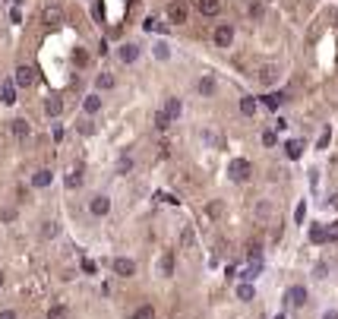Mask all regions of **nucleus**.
Instances as JSON below:
<instances>
[{"instance_id": "1", "label": "nucleus", "mask_w": 338, "mask_h": 319, "mask_svg": "<svg viewBox=\"0 0 338 319\" xmlns=\"http://www.w3.org/2000/svg\"><path fill=\"white\" fill-rule=\"evenodd\" d=\"M228 174H231V180L243 183V180H250V174H253V164H250L247 158H234V161L228 164Z\"/></svg>"}, {"instance_id": "2", "label": "nucleus", "mask_w": 338, "mask_h": 319, "mask_svg": "<svg viewBox=\"0 0 338 319\" xmlns=\"http://www.w3.org/2000/svg\"><path fill=\"white\" fill-rule=\"evenodd\" d=\"M165 16H168V22H174V26H183L186 16H190V10H186L183 0H171L168 10H165Z\"/></svg>"}, {"instance_id": "3", "label": "nucleus", "mask_w": 338, "mask_h": 319, "mask_svg": "<svg viewBox=\"0 0 338 319\" xmlns=\"http://www.w3.org/2000/svg\"><path fill=\"white\" fill-rule=\"evenodd\" d=\"M111 269H114V275H120V278H133L136 275V263H133V259H126V256L111 259Z\"/></svg>"}, {"instance_id": "4", "label": "nucleus", "mask_w": 338, "mask_h": 319, "mask_svg": "<svg viewBox=\"0 0 338 319\" xmlns=\"http://www.w3.org/2000/svg\"><path fill=\"white\" fill-rule=\"evenodd\" d=\"M63 16H66V10H63V7H57V4L44 7L41 13H38V19L44 22V26H57V22H63Z\"/></svg>"}, {"instance_id": "5", "label": "nucleus", "mask_w": 338, "mask_h": 319, "mask_svg": "<svg viewBox=\"0 0 338 319\" xmlns=\"http://www.w3.org/2000/svg\"><path fill=\"white\" fill-rule=\"evenodd\" d=\"M231 41H234V26H231V22H221L215 29V48H231Z\"/></svg>"}, {"instance_id": "6", "label": "nucleus", "mask_w": 338, "mask_h": 319, "mask_svg": "<svg viewBox=\"0 0 338 319\" xmlns=\"http://www.w3.org/2000/svg\"><path fill=\"white\" fill-rule=\"evenodd\" d=\"M29 133H32V126H29L26 117H16V120L10 123V136L13 139H29Z\"/></svg>"}, {"instance_id": "7", "label": "nucleus", "mask_w": 338, "mask_h": 319, "mask_svg": "<svg viewBox=\"0 0 338 319\" xmlns=\"http://www.w3.org/2000/svg\"><path fill=\"white\" fill-rule=\"evenodd\" d=\"M278 73H282V70H278L275 63H265V67H259V73H256V79H259L262 86H272V82H278Z\"/></svg>"}, {"instance_id": "8", "label": "nucleus", "mask_w": 338, "mask_h": 319, "mask_svg": "<svg viewBox=\"0 0 338 319\" xmlns=\"http://www.w3.org/2000/svg\"><path fill=\"white\" fill-rule=\"evenodd\" d=\"M117 57H120V63H136V60H139V44H130V41L120 44V48H117Z\"/></svg>"}, {"instance_id": "9", "label": "nucleus", "mask_w": 338, "mask_h": 319, "mask_svg": "<svg viewBox=\"0 0 338 319\" xmlns=\"http://www.w3.org/2000/svg\"><path fill=\"white\" fill-rule=\"evenodd\" d=\"M89 212H92V215H98V218H104V215L111 212V199H108V196H95V199L89 203Z\"/></svg>"}, {"instance_id": "10", "label": "nucleus", "mask_w": 338, "mask_h": 319, "mask_svg": "<svg viewBox=\"0 0 338 319\" xmlns=\"http://www.w3.org/2000/svg\"><path fill=\"white\" fill-rule=\"evenodd\" d=\"M16 86H22V89L35 86V70L32 67H16Z\"/></svg>"}, {"instance_id": "11", "label": "nucleus", "mask_w": 338, "mask_h": 319, "mask_svg": "<svg viewBox=\"0 0 338 319\" xmlns=\"http://www.w3.org/2000/svg\"><path fill=\"white\" fill-rule=\"evenodd\" d=\"M288 303H291V306H304V303H307V288H304V285L288 288Z\"/></svg>"}, {"instance_id": "12", "label": "nucleus", "mask_w": 338, "mask_h": 319, "mask_svg": "<svg viewBox=\"0 0 338 319\" xmlns=\"http://www.w3.org/2000/svg\"><path fill=\"white\" fill-rule=\"evenodd\" d=\"M196 7H199L202 16H218L221 13V0H196Z\"/></svg>"}, {"instance_id": "13", "label": "nucleus", "mask_w": 338, "mask_h": 319, "mask_svg": "<svg viewBox=\"0 0 338 319\" xmlns=\"http://www.w3.org/2000/svg\"><path fill=\"white\" fill-rule=\"evenodd\" d=\"M196 92H199V95H215V76H202L199 82H196Z\"/></svg>"}, {"instance_id": "14", "label": "nucleus", "mask_w": 338, "mask_h": 319, "mask_svg": "<svg viewBox=\"0 0 338 319\" xmlns=\"http://www.w3.org/2000/svg\"><path fill=\"white\" fill-rule=\"evenodd\" d=\"M44 114L48 117H60L63 114V98H48L44 101Z\"/></svg>"}, {"instance_id": "15", "label": "nucleus", "mask_w": 338, "mask_h": 319, "mask_svg": "<svg viewBox=\"0 0 338 319\" xmlns=\"http://www.w3.org/2000/svg\"><path fill=\"white\" fill-rule=\"evenodd\" d=\"M180 111H183L180 98H168V101H165V114L171 117V120H177V117H180Z\"/></svg>"}, {"instance_id": "16", "label": "nucleus", "mask_w": 338, "mask_h": 319, "mask_svg": "<svg viewBox=\"0 0 338 319\" xmlns=\"http://www.w3.org/2000/svg\"><path fill=\"white\" fill-rule=\"evenodd\" d=\"M285 152H288V158H291V161H297L300 155H304V143H300V139H291V143L285 146Z\"/></svg>"}, {"instance_id": "17", "label": "nucleus", "mask_w": 338, "mask_h": 319, "mask_svg": "<svg viewBox=\"0 0 338 319\" xmlns=\"http://www.w3.org/2000/svg\"><path fill=\"white\" fill-rule=\"evenodd\" d=\"M262 104H265L269 111H278V108L285 104V95H282V92H272V95H265V98H262Z\"/></svg>"}, {"instance_id": "18", "label": "nucleus", "mask_w": 338, "mask_h": 319, "mask_svg": "<svg viewBox=\"0 0 338 319\" xmlns=\"http://www.w3.org/2000/svg\"><path fill=\"white\" fill-rule=\"evenodd\" d=\"M0 101H4V104H13V101H16V86H13V79L4 82V95H0Z\"/></svg>"}, {"instance_id": "19", "label": "nucleus", "mask_w": 338, "mask_h": 319, "mask_svg": "<svg viewBox=\"0 0 338 319\" xmlns=\"http://www.w3.org/2000/svg\"><path fill=\"white\" fill-rule=\"evenodd\" d=\"M54 180V174L51 171H38V174H32V186H38V190H41V186H48Z\"/></svg>"}, {"instance_id": "20", "label": "nucleus", "mask_w": 338, "mask_h": 319, "mask_svg": "<svg viewBox=\"0 0 338 319\" xmlns=\"http://www.w3.org/2000/svg\"><path fill=\"white\" fill-rule=\"evenodd\" d=\"M152 54L158 57V60H168V57H171V44L168 41H155L152 44Z\"/></svg>"}, {"instance_id": "21", "label": "nucleus", "mask_w": 338, "mask_h": 319, "mask_svg": "<svg viewBox=\"0 0 338 319\" xmlns=\"http://www.w3.org/2000/svg\"><path fill=\"white\" fill-rule=\"evenodd\" d=\"M133 319H155V306H152V303H143V306H136Z\"/></svg>"}, {"instance_id": "22", "label": "nucleus", "mask_w": 338, "mask_h": 319, "mask_svg": "<svg viewBox=\"0 0 338 319\" xmlns=\"http://www.w3.org/2000/svg\"><path fill=\"white\" fill-rule=\"evenodd\" d=\"M237 297L240 300H253L256 297V288L250 285V281H243V285H237Z\"/></svg>"}, {"instance_id": "23", "label": "nucleus", "mask_w": 338, "mask_h": 319, "mask_svg": "<svg viewBox=\"0 0 338 319\" xmlns=\"http://www.w3.org/2000/svg\"><path fill=\"white\" fill-rule=\"evenodd\" d=\"M66 190H79L83 186V171H73V174H66Z\"/></svg>"}, {"instance_id": "24", "label": "nucleus", "mask_w": 338, "mask_h": 319, "mask_svg": "<svg viewBox=\"0 0 338 319\" xmlns=\"http://www.w3.org/2000/svg\"><path fill=\"white\" fill-rule=\"evenodd\" d=\"M240 111L247 114V117H253V114H256V98H253V95H243V98H240Z\"/></svg>"}, {"instance_id": "25", "label": "nucleus", "mask_w": 338, "mask_h": 319, "mask_svg": "<svg viewBox=\"0 0 338 319\" xmlns=\"http://www.w3.org/2000/svg\"><path fill=\"white\" fill-rule=\"evenodd\" d=\"M98 108H101V98H98V95H89V98L83 101V111H86V114H95Z\"/></svg>"}, {"instance_id": "26", "label": "nucleus", "mask_w": 338, "mask_h": 319, "mask_svg": "<svg viewBox=\"0 0 338 319\" xmlns=\"http://www.w3.org/2000/svg\"><path fill=\"white\" fill-rule=\"evenodd\" d=\"M310 240L313 243H325V228H322V224H313V228H310Z\"/></svg>"}, {"instance_id": "27", "label": "nucleus", "mask_w": 338, "mask_h": 319, "mask_svg": "<svg viewBox=\"0 0 338 319\" xmlns=\"http://www.w3.org/2000/svg\"><path fill=\"white\" fill-rule=\"evenodd\" d=\"M41 237H57V221H44L41 224Z\"/></svg>"}, {"instance_id": "28", "label": "nucleus", "mask_w": 338, "mask_h": 319, "mask_svg": "<svg viewBox=\"0 0 338 319\" xmlns=\"http://www.w3.org/2000/svg\"><path fill=\"white\" fill-rule=\"evenodd\" d=\"M155 126H158V130H168V126H171V117H168L165 111H158V114H155Z\"/></svg>"}, {"instance_id": "29", "label": "nucleus", "mask_w": 338, "mask_h": 319, "mask_svg": "<svg viewBox=\"0 0 338 319\" xmlns=\"http://www.w3.org/2000/svg\"><path fill=\"white\" fill-rule=\"evenodd\" d=\"M161 272H165V275H171V272H174V256L171 253L161 256Z\"/></svg>"}, {"instance_id": "30", "label": "nucleus", "mask_w": 338, "mask_h": 319, "mask_svg": "<svg viewBox=\"0 0 338 319\" xmlns=\"http://www.w3.org/2000/svg\"><path fill=\"white\" fill-rule=\"evenodd\" d=\"M95 82H98V89H114V76L111 73H101Z\"/></svg>"}, {"instance_id": "31", "label": "nucleus", "mask_w": 338, "mask_h": 319, "mask_svg": "<svg viewBox=\"0 0 338 319\" xmlns=\"http://www.w3.org/2000/svg\"><path fill=\"white\" fill-rule=\"evenodd\" d=\"M63 316H66V310H63L60 303H57V306H51V310H48V319H63Z\"/></svg>"}, {"instance_id": "32", "label": "nucleus", "mask_w": 338, "mask_h": 319, "mask_svg": "<svg viewBox=\"0 0 338 319\" xmlns=\"http://www.w3.org/2000/svg\"><path fill=\"white\" fill-rule=\"evenodd\" d=\"M275 143H278L275 130H265V133H262V146H275Z\"/></svg>"}, {"instance_id": "33", "label": "nucleus", "mask_w": 338, "mask_h": 319, "mask_svg": "<svg viewBox=\"0 0 338 319\" xmlns=\"http://www.w3.org/2000/svg\"><path fill=\"white\" fill-rule=\"evenodd\" d=\"M304 218H307V203H300V206H297V212H294V221H297V224H304Z\"/></svg>"}, {"instance_id": "34", "label": "nucleus", "mask_w": 338, "mask_h": 319, "mask_svg": "<svg viewBox=\"0 0 338 319\" xmlns=\"http://www.w3.org/2000/svg\"><path fill=\"white\" fill-rule=\"evenodd\" d=\"M325 240H338V221H332L329 228H325Z\"/></svg>"}, {"instance_id": "35", "label": "nucleus", "mask_w": 338, "mask_h": 319, "mask_svg": "<svg viewBox=\"0 0 338 319\" xmlns=\"http://www.w3.org/2000/svg\"><path fill=\"white\" fill-rule=\"evenodd\" d=\"M329 139H332V130H325V133L319 136V143H316V149H325V146H329Z\"/></svg>"}, {"instance_id": "36", "label": "nucleus", "mask_w": 338, "mask_h": 319, "mask_svg": "<svg viewBox=\"0 0 338 319\" xmlns=\"http://www.w3.org/2000/svg\"><path fill=\"white\" fill-rule=\"evenodd\" d=\"M95 263H92V259H83V272H86V275H95Z\"/></svg>"}, {"instance_id": "37", "label": "nucleus", "mask_w": 338, "mask_h": 319, "mask_svg": "<svg viewBox=\"0 0 338 319\" xmlns=\"http://www.w3.org/2000/svg\"><path fill=\"white\" fill-rule=\"evenodd\" d=\"M130 168H133V161H130V158H120V164H117V174H126Z\"/></svg>"}, {"instance_id": "38", "label": "nucleus", "mask_w": 338, "mask_h": 319, "mask_svg": "<svg viewBox=\"0 0 338 319\" xmlns=\"http://www.w3.org/2000/svg\"><path fill=\"white\" fill-rule=\"evenodd\" d=\"M92 130H95V123H92V120H83V123H79V133H86V136H89Z\"/></svg>"}, {"instance_id": "39", "label": "nucleus", "mask_w": 338, "mask_h": 319, "mask_svg": "<svg viewBox=\"0 0 338 319\" xmlns=\"http://www.w3.org/2000/svg\"><path fill=\"white\" fill-rule=\"evenodd\" d=\"M269 212H272L269 203H259V206H256V215H269Z\"/></svg>"}, {"instance_id": "40", "label": "nucleus", "mask_w": 338, "mask_h": 319, "mask_svg": "<svg viewBox=\"0 0 338 319\" xmlns=\"http://www.w3.org/2000/svg\"><path fill=\"white\" fill-rule=\"evenodd\" d=\"M0 218H4V221H13L16 212H13V209H4V212H0Z\"/></svg>"}, {"instance_id": "41", "label": "nucleus", "mask_w": 338, "mask_h": 319, "mask_svg": "<svg viewBox=\"0 0 338 319\" xmlns=\"http://www.w3.org/2000/svg\"><path fill=\"white\" fill-rule=\"evenodd\" d=\"M325 269H329L325 263H319V266H316V278H325Z\"/></svg>"}, {"instance_id": "42", "label": "nucleus", "mask_w": 338, "mask_h": 319, "mask_svg": "<svg viewBox=\"0 0 338 319\" xmlns=\"http://www.w3.org/2000/svg\"><path fill=\"white\" fill-rule=\"evenodd\" d=\"M319 319H338V310H325V313H322Z\"/></svg>"}, {"instance_id": "43", "label": "nucleus", "mask_w": 338, "mask_h": 319, "mask_svg": "<svg viewBox=\"0 0 338 319\" xmlns=\"http://www.w3.org/2000/svg\"><path fill=\"white\" fill-rule=\"evenodd\" d=\"M0 319H16V313L13 310H4V313H0Z\"/></svg>"}, {"instance_id": "44", "label": "nucleus", "mask_w": 338, "mask_h": 319, "mask_svg": "<svg viewBox=\"0 0 338 319\" xmlns=\"http://www.w3.org/2000/svg\"><path fill=\"white\" fill-rule=\"evenodd\" d=\"M329 203H332V209H338V193H332V196H329Z\"/></svg>"}, {"instance_id": "45", "label": "nucleus", "mask_w": 338, "mask_h": 319, "mask_svg": "<svg viewBox=\"0 0 338 319\" xmlns=\"http://www.w3.org/2000/svg\"><path fill=\"white\" fill-rule=\"evenodd\" d=\"M332 19H335V26H338V10H332Z\"/></svg>"}, {"instance_id": "46", "label": "nucleus", "mask_w": 338, "mask_h": 319, "mask_svg": "<svg viewBox=\"0 0 338 319\" xmlns=\"http://www.w3.org/2000/svg\"><path fill=\"white\" fill-rule=\"evenodd\" d=\"M0 288H4V272H0Z\"/></svg>"}, {"instance_id": "47", "label": "nucleus", "mask_w": 338, "mask_h": 319, "mask_svg": "<svg viewBox=\"0 0 338 319\" xmlns=\"http://www.w3.org/2000/svg\"><path fill=\"white\" fill-rule=\"evenodd\" d=\"M16 4H19V0H16Z\"/></svg>"}]
</instances>
